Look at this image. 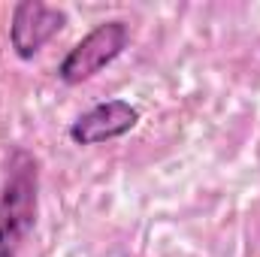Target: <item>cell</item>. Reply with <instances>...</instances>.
I'll return each mask as SVG.
<instances>
[{"mask_svg": "<svg viewBox=\"0 0 260 257\" xmlns=\"http://www.w3.org/2000/svg\"><path fill=\"white\" fill-rule=\"evenodd\" d=\"M67 27V12L43 0H18L9 18V46L21 61H34L43 46Z\"/></svg>", "mask_w": 260, "mask_h": 257, "instance_id": "3957f363", "label": "cell"}, {"mask_svg": "<svg viewBox=\"0 0 260 257\" xmlns=\"http://www.w3.org/2000/svg\"><path fill=\"white\" fill-rule=\"evenodd\" d=\"M40 212V160L27 148H12L0 185V257H18L37 227Z\"/></svg>", "mask_w": 260, "mask_h": 257, "instance_id": "6da1fadb", "label": "cell"}, {"mask_svg": "<svg viewBox=\"0 0 260 257\" xmlns=\"http://www.w3.org/2000/svg\"><path fill=\"white\" fill-rule=\"evenodd\" d=\"M127 46H130L127 21H121V18L100 21L61 58L55 73L64 85H82V82L94 79L97 73H103L115 58H121V52Z\"/></svg>", "mask_w": 260, "mask_h": 257, "instance_id": "7a4b0ae2", "label": "cell"}, {"mask_svg": "<svg viewBox=\"0 0 260 257\" xmlns=\"http://www.w3.org/2000/svg\"><path fill=\"white\" fill-rule=\"evenodd\" d=\"M136 124H139V109L127 100L115 97V100H103L91 106L88 112H82L67 133L76 145H100L109 139H121Z\"/></svg>", "mask_w": 260, "mask_h": 257, "instance_id": "277c9868", "label": "cell"}]
</instances>
